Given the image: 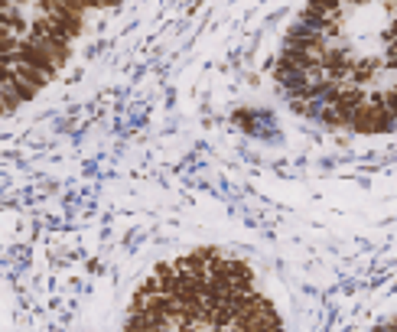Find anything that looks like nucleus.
<instances>
[{"label":"nucleus","mask_w":397,"mask_h":332,"mask_svg":"<svg viewBox=\"0 0 397 332\" xmlns=\"http://www.w3.org/2000/svg\"><path fill=\"white\" fill-rule=\"evenodd\" d=\"M0 114H7V104H3V88H0Z\"/></svg>","instance_id":"nucleus-2"},{"label":"nucleus","mask_w":397,"mask_h":332,"mask_svg":"<svg viewBox=\"0 0 397 332\" xmlns=\"http://www.w3.org/2000/svg\"><path fill=\"white\" fill-rule=\"evenodd\" d=\"M10 7H16L13 0H0V10H10Z\"/></svg>","instance_id":"nucleus-1"}]
</instances>
